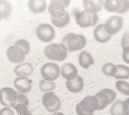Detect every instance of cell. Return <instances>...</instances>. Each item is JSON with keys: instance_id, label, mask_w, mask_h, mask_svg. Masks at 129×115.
<instances>
[{"instance_id": "6da1fadb", "label": "cell", "mask_w": 129, "mask_h": 115, "mask_svg": "<svg viewBox=\"0 0 129 115\" xmlns=\"http://www.w3.org/2000/svg\"><path fill=\"white\" fill-rule=\"evenodd\" d=\"M68 48L62 43H52L45 47V55L48 59L55 62H63L68 57Z\"/></svg>"}, {"instance_id": "7a4b0ae2", "label": "cell", "mask_w": 129, "mask_h": 115, "mask_svg": "<svg viewBox=\"0 0 129 115\" xmlns=\"http://www.w3.org/2000/svg\"><path fill=\"white\" fill-rule=\"evenodd\" d=\"M61 43L66 46L69 52H76L82 50L86 47L87 40L82 34L70 33L63 37Z\"/></svg>"}, {"instance_id": "3957f363", "label": "cell", "mask_w": 129, "mask_h": 115, "mask_svg": "<svg viewBox=\"0 0 129 115\" xmlns=\"http://www.w3.org/2000/svg\"><path fill=\"white\" fill-rule=\"evenodd\" d=\"M99 103L95 96H88L84 98L76 107L77 115H93L99 110Z\"/></svg>"}, {"instance_id": "277c9868", "label": "cell", "mask_w": 129, "mask_h": 115, "mask_svg": "<svg viewBox=\"0 0 129 115\" xmlns=\"http://www.w3.org/2000/svg\"><path fill=\"white\" fill-rule=\"evenodd\" d=\"M104 8L109 12H116L122 15L129 12L128 0H106L104 2Z\"/></svg>"}, {"instance_id": "5b68a950", "label": "cell", "mask_w": 129, "mask_h": 115, "mask_svg": "<svg viewBox=\"0 0 129 115\" xmlns=\"http://www.w3.org/2000/svg\"><path fill=\"white\" fill-rule=\"evenodd\" d=\"M42 104L48 112H57L61 108V99L59 97L53 92H47L42 97Z\"/></svg>"}, {"instance_id": "8992f818", "label": "cell", "mask_w": 129, "mask_h": 115, "mask_svg": "<svg viewBox=\"0 0 129 115\" xmlns=\"http://www.w3.org/2000/svg\"><path fill=\"white\" fill-rule=\"evenodd\" d=\"M36 35L41 41L48 43L51 42L55 37V30L50 24L42 23L36 28Z\"/></svg>"}, {"instance_id": "52a82bcc", "label": "cell", "mask_w": 129, "mask_h": 115, "mask_svg": "<svg viewBox=\"0 0 129 115\" xmlns=\"http://www.w3.org/2000/svg\"><path fill=\"white\" fill-rule=\"evenodd\" d=\"M98 21H99L98 14L89 13L85 11L77 12L76 15V22L78 26L82 27V28L94 26L98 23Z\"/></svg>"}, {"instance_id": "ba28073f", "label": "cell", "mask_w": 129, "mask_h": 115, "mask_svg": "<svg viewBox=\"0 0 129 115\" xmlns=\"http://www.w3.org/2000/svg\"><path fill=\"white\" fill-rule=\"evenodd\" d=\"M41 74L44 80L54 82L61 75V68L56 63H47L41 67Z\"/></svg>"}, {"instance_id": "9c48e42d", "label": "cell", "mask_w": 129, "mask_h": 115, "mask_svg": "<svg viewBox=\"0 0 129 115\" xmlns=\"http://www.w3.org/2000/svg\"><path fill=\"white\" fill-rule=\"evenodd\" d=\"M18 93L11 87H4L0 90V103L5 107H14L17 103Z\"/></svg>"}, {"instance_id": "30bf717a", "label": "cell", "mask_w": 129, "mask_h": 115, "mask_svg": "<svg viewBox=\"0 0 129 115\" xmlns=\"http://www.w3.org/2000/svg\"><path fill=\"white\" fill-rule=\"evenodd\" d=\"M95 97L98 98L99 103V110H103L106 106H108L110 104L113 103L116 97H117V94H116V92L113 90H111V89H103V90L99 91L95 95Z\"/></svg>"}, {"instance_id": "8fae6325", "label": "cell", "mask_w": 129, "mask_h": 115, "mask_svg": "<svg viewBox=\"0 0 129 115\" xmlns=\"http://www.w3.org/2000/svg\"><path fill=\"white\" fill-rule=\"evenodd\" d=\"M123 25H124V20L120 16H112L107 19L105 24H104V26L105 32L109 35L112 36L120 32V30L123 28Z\"/></svg>"}, {"instance_id": "7c38bea8", "label": "cell", "mask_w": 129, "mask_h": 115, "mask_svg": "<svg viewBox=\"0 0 129 115\" xmlns=\"http://www.w3.org/2000/svg\"><path fill=\"white\" fill-rule=\"evenodd\" d=\"M70 5L69 0H53L48 5V12L51 17H57L66 11V8Z\"/></svg>"}, {"instance_id": "4fadbf2b", "label": "cell", "mask_w": 129, "mask_h": 115, "mask_svg": "<svg viewBox=\"0 0 129 115\" xmlns=\"http://www.w3.org/2000/svg\"><path fill=\"white\" fill-rule=\"evenodd\" d=\"M6 55L11 63H16L18 65V64H20V63H25L26 54L19 47L13 45V46L7 48Z\"/></svg>"}, {"instance_id": "5bb4252c", "label": "cell", "mask_w": 129, "mask_h": 115, "mask_svg": "<svg viewBox=\"0 0 129 115\" xmlns=\"http://www.w3.org/2000/svg\"><path fill=\"white\" fill-rule=\"evenodd\" d=\"M14 87L22 94H26L32 90V80L26 76H17L13 81Z\"/></svg>"}, {"instance_id": "9a60e30c", "label": "cell", "mask_w": 129, "mask_h": 115, "mask_svg": "<svg viewBox=\"0 0 129 115\" xmlns=\"http://www.w3.org/2000/svg\"><path fill=\"white\" fill-rule=\"evenodd\" d=\"M61 75L67 81H71L79 76L77 67L70 63H65L61 67Z\"/></svg>"}, {"instance_id": "2e32d148", "label": "cell", "mask_w": 129, "mask_h": 115, "mask_svg": "<svg viewBox=\"0 0 129 115\" xmlns=\"http://www.w3.org/2000/svg\"><path fill=\"white\" fill-rule=\"evenodd\" d=\"M104 2L100 0H84L83 1V7L85 12L91 14H98L101 12Z\"/></svg>"}, {"instance_id": "e0dca14e", "label": "cell", "mask_w": 129, "mask_h": 115, "mask_svg": "<svg viewBox=\"0 0 129 115\" xmlns=\"http://www.w3.org/2000/svg\"><path fill=\"white\" fill-rule=\"evenodd\" d=\"M34 65L31 63L25 62L20 64H18L14 68V73L17 76H26L28 77L29 76L34 73Z\"/></svg>"}, {"instance_id": "ac0fdd59", "label": "cell", "mask_w": 129, "mask_h": 115, "mask_svg": "<svg viewBox=\"0 0 129 115\" xmlns=\"http://www.w3.org/2000/svg\"><path fill=\"white\" fill-rule=\"evenodd\" d=\"M93 36L94 39L99 43H106L112 40V36L105 32L104 24H100L96 26L93 32Z\"/></svg>"}, {"instance_id": "d6986e66", "label": "cell", "mask_w": 129, "mask_h": 115, "mask_svg": "<svg viewBox=\"0 0 129 115\" xmlns=\"http://www.w3.org/2000/svg\"><path fill=\"white\" fill-rule=\"evenodd\" d=\"M52 24L57 28H63L66 27L70 22V14L69 12L65 11L62 14L57 17H51Z\"/></svg>"}, {"instance_id": "ffe728a7", "label": "cell", "mask_w": 129, "mask_h": 115, "mask_svg": "<svg viewBox=\"0 0 129 115\" xmlns=\"http://www.w3.org/2000/svg\"><path fill=\"white\" fill-rule=\"evenodd\" d=\"M84 86V81L81 76H78L77 78L71 80V81L66 82V87L70 92L78 93L81 92Z\"/></svg>"}, {"instance_id": "44dd1931", "label": "cell", "mask_w": 129, "mask_h": 115, "mask_svg": "<svg viewBox=\"0 0 129 115\" xmlns=\"http://www.w3.org/2000/svg\"><path fill=\"white\" fill-rule=\"evenodd\" d=\"M128 109L126 101L117 100L111 107V115H127Z\"/></svg>"}, {"instance_id": "7402d4cb", "label": "cell", "mask_w": 129, "mask_h": 115, "mask_svg": "<svg viewBox=\"0 0 129 115\" xmlns=\"http://www.w3.org/2000/svg\"><path fill=\"white\" fill-rule=\"evenodd\" d=\"M28 8L33 13H43L47 9V1L45 0H31V1H28Z\"/></svg>"}, {"instance_id": "603a6c76", "label": "cell", "mask_w": 129, "mask_h": 115, "mask_svg": "<svg viewBox=\"0 0 129 115\" xmlns=\"http://www.w3.org/2000/svg\"><path fill=\"white\" fill-rule=\"evenodd\" d=\"M78 63L83 69H89L95 63L92 55L87 51H82L78 55Z\"/></svg>"}, {"instance_id": "cb8c5ba5", "label": "cell", "mask_w": 129, "mask_h": 115, "mask_svg": "<svg viewBox=\"0 0 129 115\" xmlns=\"http://www.w3.org/2000/svg\"><path fill=\"white\" fill-rule=\"evenodd\" d=\"M12 12V8L11 4L5 0H0V21L10 17Z\"/></svg>"}, {"instance_id": "d4e9b609", "label": "cell", "mask_w": 129, "mask_h": 115, "mask_svg": "<svg viewBox=\"0 0 129 115\" xmlns=\"http://www.w3.org/2000/svg\"><path fill=\"white\" fill-rule=\"evenodd\" d=\"M113 77H115L118 80L129 79V67L122 64L117 65V71Z\"/></svg>"}, {"instance_id": "484cf974", "label": "cell", "mask_w": 129, "mask_h": 115, "mask_svg": "<svg viewBox=\"0 0 129 115\" xmlns=\"http://www.w3.org/2000/svg\"><path fill=\"white\" fill-rule=\"evenodd\" d=\"M117 71V65L112 63H107L102 67V73L106 76H114Z\"/></svg>"}, {"instance_id": "4316f807", "label": "cell", "mask_w": 129, "mask_h": 115, "mask_svg": "<svg viewBox=\"0 0 129 115\" xmlns=\"http://www.w3.org/2000/svg\"><path fill=\"white\" fill-rule=\"evenodd\" d=\"M55 86L56 84L54 82H49V81H46V80H42L39 83L40 90L44 93L53 92L55 89Z\"/></svg>"}, {"instance_id": "83f0119b", "label": "cell", "mask_w": 129, "mask_h": 115, "mask_svg": "<svg viewBox=\"0 0 129 115\" xmlns=\"http://www.w3.org/2000/svg\"><path fill=\"white\" fill-rule=\"evenodd\" d=\"M116 89L120 93L129 96V83L124 81V80H118L116 82Z\"/></svg>"}, {"instance_id": "f1b7e54d", "label": "cell", "mask_w": 129, "mask_h": 115, "mask_svg": "<svg viewBox=\"0 0 129 115\" xmlns=\"http://www.w3.org/2000/svg\"><path fill=\"white\" fill-rule=\"evenodd\" d=\"M14 45H15V46H17V47H19V48H20L21 50H22L23 52L26 54V55L29 54V52H30V48H31L30 43H29L26 40H25V39L18 40Z\"/></svg>"}, {"instance_id": "f546056e", "label": "cell", "mask_w": 129, "mask_h": 115, "mask_svg": "<svg viewBox=\"0 0 129 115\" xmlns=\"http://www.w3.org/2000/svg\"><path fill=\"white\" fill-rule=\"evenodd\" d=\"M14 109L17 112L18 115H33L31 111L28 109L27 105L23 104H18L14 106Z\"/></svg>"}, {"instance_id": "4dcf8cb0", "label": "cell", "mask_w": 129, "mask_h": 115, "mask_svg": "<svg viewBox=\"0 0 129 115\" xmlns=\"http://www.w3.org/2000/svg\"><path fill=\"white\" fill-rule=\"evenodd\" d=\"M16 103L18 104H23V105H26L28 106L29 105V100L28 98H26V96H25L22 93H18L17 95V100H16Z\"/></svg>"}, {"instance_id": "1f68e13d", "label": "cell", "mask_w": 129, "mask_h": 115, "mask_svg": "<svg viewBox=\"0 0 129 115\" xmlns=\"http://www.w3.org/2000/svg\"><path fill=\"white\" fill-rule=\"evenodd\" d=\"M129 46V32L125 33V34L122 36L121 39V47L124 48L126 47Z\"/></svg>"}, {"instance_id": "d6a6232c", "label": "cell", "mask_w": 129, "mask_h": 115, "mask_svg": "<svg viewBox=\"0 0 129 115\" xmlns=\"http://www.w3.org/2000/svg\"><path fill=\"white\" fill-rule=\"evenodd\" d=\"M122 58H123V61H124L125 63L129 64V46L123 48Z\"/></svg>"}, {"instance_id": "836d02e7", "label": "cell", "mask_w": 129, "mask_h": 115, "mask_svg": "<svg viewBox=\"0 0 129 115\" xmlns=\"http://www.w3.org/2000/svg\"><path fill=\"white\" fill-rule=\"evenodd\" d=\"M0 115H15V112L10 107H4L0 110Z\"/></svg>"}, {"instance_id": "e575fe53", "label": "cell", "mask_w": 129, "mask_h": 115, "mask_svg": "<svg viewBox=\"0 0 129 115\" xmlns=\"http://www.w3.org/2000/svg\"><path fill=\"white\" fill-rule=\"evenodd\" d=\"M125 101H126V105H127V109H128V113H127V115H129V98H126V99L125 100Z\"/></svg>"}, {"instance_id": "d590c367", "label": "cell", "mask_w": 129, "mask_h": 115, "mask_svg": "<svg viewBox=\"0 0 129 115\" xmlns=\"http://www.w3.org/2000/svg\"><path fill=\"white\" fill-rule=\"evenodd\" d=\"M52 115H64L62 113V112H54V113H53Z\"/></svg>"}]
</instances>
